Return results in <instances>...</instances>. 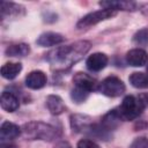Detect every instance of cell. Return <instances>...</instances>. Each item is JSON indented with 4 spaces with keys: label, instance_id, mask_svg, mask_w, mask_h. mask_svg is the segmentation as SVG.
<instances>
[{
    "label": "cell",
    "instance_id": "obj_11",
    "mask_svg": "<svg viewBox=\"0 0 148 148\" xmlns=\"http://www.w3.org/2000/svg\"><path fill=\"white\" fill-rule=\"evenodd\" d=\"M46 75L42 71H32L25 76V86L30 89H40L46 84Z\"/></svg>",
    "mask_w": 148,
    "mask_h": 148
},
{
    "label": "cell",
    "instance_id": "obj_15",
    "mask_svg": "<svg viewBox=\"0 0 148 148\" xmlns=\"http://www.w3.org/2000/svg\"><path fill=\"white\" fill-rule=\"evenodd\" d=\"M99 6H102L104 9H112V10H133L135 9L136 5L133 1H123V0H116V1H101Z\"/></svg>",
    "mask_w": 148,
    "mask_h": 148
},
{
    "label": "cell",
    "instance_id": "obj_14",
    "mask_svg": "<svg viewBox=\"0 0 148 148\" xmlns=\"http://www.w3.org/2000/svg\"><path fill=\"white\" fill-rule=\"evenodd\" d=\"M46 106L52 114H61L66 110V105L62 98L58 95H49L46 97Z\"/></svg>",
    "mask_w": 148,
    "mask_h": 148
},
{
    "label": "cell",
    "instance_id": "obj_7",
    "mask_svg": "<svg viewBox=\"0 0 148 148\" xmlns=\"http://www.w3.org/2000/svg\"><path fill=\"white\" fill-rule=\"evenodd\" d=\"M126 61L133 67H141L147 64L148 54L142 49H133L126 53Z\"/></svg>",
    "mask_w": 148,
    "mask_h": 148
},
{
    "label": "cell",
    "instance_id": "obj_20",
    "mask_svg": "<svg viewBox=\"0 0 148 148\" xmlns=\"http://www.w3.org/2000/svg\"><path fill=\"white\" fill-rule=\"evenodd\" d=\"M133 42L139 46L148 45V28H142L136 31L133 36Z\"/></svg>",
    "mask_w": 148,
    "mask_h": 148
},
{
    "label": "cell",
    "instance_id": "obj_10",
    "mask_svg": "<svg viewBox=\"0 0 148 148\" xmlns=\"http://www.w3.org/2000/svg\"><path fill=\"white\" fill-rule=\"evenodd\" d=\"M92 124L94 123L89 116H86V114H72L71 116V126L73 131L75 132L87 133Z\"/></svg>",
    "mask_w": 148,
    "mask_h": 148
},
{
    "label": "cell",
    "instance_id": "obj_25",
    "mask_svg": "<svg viewBox=\"0 0 148 148\" xmlns=\"http://www.w3.org/2000/svg\"><path fill=\"white\" fill-rule=\"evenodd\" d=\"M0 148H17V146L14 143H9V142H1Z\"/></svg>",
    "mask_w": 148,
    "mask_h": 148
},
{
    "label": "cell",
    "instance_id": "obj_9",
    "mask_svg": "<svg viewBox=\"0 0 148 148\" xmlns=\"http://www.w3.org/2000/svg\"><path fill=\"white\" fill-rule=\"evenodd\" d=\"M22 132V128H20L16 124L10 121H3L0 127V139L1 142H9V140H13L17 138Z\"/></svg>",
    "mask_w": 148,
    "mask_h": 148
},
{
    "label": "cell",
    "instance_id": "obj_19",
    "mask_svg": "<svg viewBox=\"0 0 148 148\" xmlns=\"http://www.w3.org/2000/svg\"><path fill=\"white\" fill-rule=\"evenodd\" d=\"M0 9H1V16L5 17V16H10V15H17V14H20V10L24 9V8L14 2L1 1Z\"/></svg>",
    "mask_w": 148,
    "mask_h": 148
},
{
    "label": "cell",
    "instance_id": "obj_13",
    "mask_svg": "<svg viewBox=\"0 0 148 148\" xmlns=\"http://www.w3.org/2000/svg\"><path fill=\"white\" fill-rule=\"evenodd\" d=\"M64 40H65V38H64L62 35L57 34V32H51V31H49V32L42 34V35L37 38L36 43H37L39 46L46 47V46H53V45L60 44V43H62Z\"/></svg>",
    "mask_w": 148,
    "mask_h": 148
},
{
    "label": "cell",
    "instance_id": "obj_26",
    "mask_svg": "<svg viewBox=\"0 0 148 148\" xmlns=\"http://www.w3.org/2000/svg\"><path fill=\"white\" fill-rule=\"evenodd\" d=\"M147 74H148V65H147Z\"/></svg>",
    "mask_w": 148,
    "mask_h": 148
},
{
    "label": "cell",
    "instance_id": "obj_24",
    "mask_svg": "<svg viewBox=\"0 0 148 148\" xmlns=\"http://www.w3.org/2000/svg\"><path fill=\"white\" fill-rule=\"evenodd\" d=\"M53 148H72V146L67 141H59L58 143H56Z\"/></svg>",
    "mask_w": 148,
    "mask_h": 148
},
{
    "label": "cell",
    "instance_id": "obj_1",
    "mask_svg": "<svg viewBox=\"0 0 148 148\" xmlns=\"http://www.w3.org/2000/svg\"><path fill=\"white\" fill-rule=\"evenodd\" d=\"M91 43L88 40H79L69 45L59 46L46 54V60L50 62L53 69L65 71L71 68L77 61H80L83 56L90 50Z\"/></svg>",
    "mask_w": 148,
    "mask_h": 148
},
{
    "label": "cell",
    "instance_id": "obj_23",
    "mask_svg": "<svg viewBox=\"0 0 148 148\" xmlns=\"http://www.w3.org/2000/svg\"><path fill=\"white\" fill-rule=\"evenodd\" d=\"M77 148H99V146L89 139H82L77 142Z\"/></svg>",
    "mask_w": 148,
    "mask_h": 148
},
{
    "label": "cell",
    "instance_id": "obj_4",
    "mask_svg": "<svg viewBox=\"0 0 148 148\" xmlns=\"http://www.w3.org/2000/svg\"><path fill=\"white\" fill-rule=\"evenodd\" d=\"M98 91L109 97H118L125 92V84L117 76H108L99 82Z\"/></svg>",
    "mask_w": 148,
    "mask_h": 148
},
{
    "label": "cell",
    "instance_id": "obj_6",
    "mask_svg": "<svg viewBox=\"0 0 148 148\" xmlns=\"http://www.w3.org/2000/svg\"><path fill=\"white\" fill-rule=\"evenodd\" d=\"M73 83L75 84V87H77L87 92L98 90V84H99L96 81V79H94L91 75H89L87 73H82V72H79L74 75Z\"/></svg>",
    "mask_w": 148,
    "mask_h": 148
},
{
    "label": "cell",
    "instance_id": "obj_3",
    "mask_svg": "<svg viewBox=\"0 0 148 148\" xmlns=\"http://www.w3.org/2000/svg\"><path fill=\"white\" fill-rule=\"evenodd\" d=\"M23 135L29 140L53 141L60 136V131L50 124L43 121H30L22 126Z\"/></svg>",
    "mask_w": 148,
    "mask_h": 148
},
{
    "label": "cell",
    "instance_id": "obj_17",
    "mask_svg": "<svg viewBox=\"0 0 148 148\" xmlns=\"http://www.w3.org/2000/svg\"><path fill=\"white\" fill-rule=\"evenodd\" d=\"M30 52V47L28 44L20 43V44H13L9 45L6 49V56L8 57H25Z\"/></svg>",
    "mask_w": 148,
    "mask_h": 148
},
{
    "label": "cell",
    "instance_id": "obj_18",
    "mask_svg": "<svg viewBox=\"0 0 148 148\" xmlns=\"http://www.w3.org/2000/svg\"><path fill=\"white\" fill-rule=\"evenodd\" d=\"M130 83L138 89H145L148 88V74H145L142 72H134L128 77Z\"/></svg>",
    "mask_w": 148,
    "mask_h": 148
},
{
    "label": "cell",
    "instance_id": "obj_8",
    "mask_svg": "<svg viewBox=\"0 0 148 148\" xmlns=\"http://www.w3.org/2000/svg\"><path fill=\"white\" fill-rule=\"evenodd\" d=\"M108 61H109V59H108L106 54H104L102 52H96L88 57L86 65L90 72H99L108 65Z\"/></svg>",
    "mask_w": 148,
    "mask_h": 148
},
{
    "label": "cell",
    "instance_id": "obj_21",
    "mask_svg": "<svg viewBox=\"0 0 148 148\" xmlns=\"http://www.w3.org/2000/svg\"><path fill=\"white\" fill-rule=\"evenodd\" d=\"M88 95H89V92H87V91H84V90H82V89H80V88H77V87H75V88L71 91V97H72V99H73L74 102H76V103H82V102H84V101L87 99Z\"/></svg>",
    "mask_w": 148,
    "mask_h": 148
},
{
    "label": "cell",
    "instance_id": "obj_2",
    "mask_svg": "<svg viewBox=\"0 0 148 148\" xmlns=\"http://www.w3.org/2000/svg\"><path fill=\"white\" fill-rule=\"evenodd\" d=\"M147 105H148V95L145 94L139 96L128 95L123 99L121 104L114 110L118 117L120 118V120L128 121L138 118Z\"/></svg>",
    "mask_w": 148,
    "mask_h": 148
},
{
    "label": "cell",
    "instance_id": "obj_5",
    "mask_svg": "<svg viewBox=\"0 0 148 148\" xmlns=\"http://www.w3.org/2000/svg\"><path fill=\"white\" fill-rule=\"evenodd\" d=\"M117 15V10H112V9H101V10H96V12H91L89 14H87L86 16H83L76 24L77 29H83V28H89L91 25H95L102 21L109 20L113 16Z\"/></svg>",
    "mask_w": 148,
    "mask_h": 148
},
{
    "label": "cell",
    "instance_id": "obj_16",
    "mask_svg": "<svg viewBox=\"0 0 148 148\" xmlns=\"http://www.w3.org/2000/svg\"><path fill=\"white\" fill-rule=\"evenodd\" d=\"M21 71L22 65L20 62H6L1 67V75L7 80H13L20 74Z\"/></svg>",
    "mask_w": 148,
    "mask_h": 148
},
{
    "label": "cell",
    "instance_id": "obj_22",
    "mask_svg": "<svg viewBox=\"0 0 148 148\" xmlns=\"http://www.w3.org/2000/svg\"><path fill=\"white\" fill-rule=\"evenodd\" d=\"M130 148H148V139L145 136H140L134 139V141L131 143Z\"/></svg>",
    "mask_w": 148,
    "mask_h": 148
},
{
    "label": "cell",
    "instance_id": "obj_12",
    "mask_svg": "<svg viewBox=\"0 0 148 148\" xmlns=\"http://www.w3.org/2000/svg\"><path fill=\"white\" fill-rule=\"evenodd\" d=\"M0 104L1 108L7 112H14L18 109L20 102L15 94L10 91H3L0 97Z\"/></svg>",
    "mask_w": 148,
    "mask_h": 148
}]
</instances>
